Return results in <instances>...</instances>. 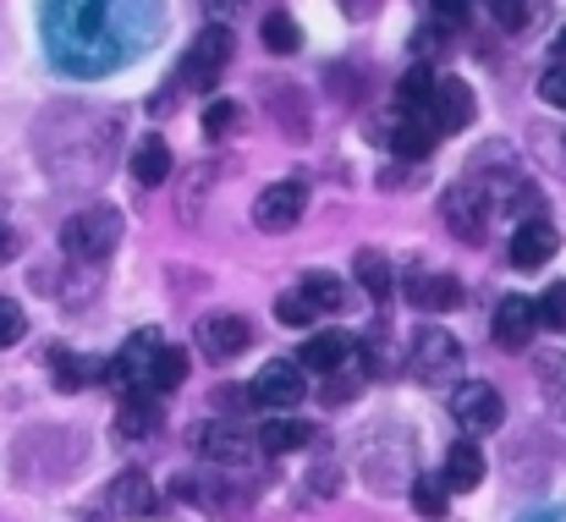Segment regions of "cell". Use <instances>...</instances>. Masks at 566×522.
<instances>
[{
  "label": "cell",
  "instance_id": "obj_1",
  "mask_svg": "<svg viewBox=\"0 0 566 522\" xmlns=\"http://www.w3.org/2000/svg\"><path fill=\"white\" fill-rule=\"evenodd\" d=\"M50 28H72V44L50 50L55 66H72V72H105L111 61H122V44L111 33L116 11L111 6H50L44 11Z\"/></svg>",
  "mask_w": 566,
  "mask_h": 522
},
{
  "label": "cell",
  "instance_id": "obj_2",
  "mask_svg": "<svg viewBox=\"0 0 566 522\" xmlns=\"http://www.w3.org/2000/svg\"><path fill=\"white\" fill-rule=\"evenodd\" d=\"M116 242H122V215L105 209V203L77 209V215L61 226V248H66V259H77V264H99L105 253H116Z\"/></svg>",
  "mask_w": 566,
  "mask_h": 522
},
{
  "label": "cell",
  "instance_id": "obj_3",
  "mask_svg": "<svg viewBox=\"0 0 566 522\" xmlns=\"http://www.w3.org/2000/svg\"><path fill=\"white\" fill-rule=\"evenodd\" d=\"M160 336L155 331H138L127 347H122V357H111L105 363V385L122 396V401H133V396H155V363H160ZM160 401V396H155Z\"/></svg>",
  "mask_w": 566,
  "mask_h": 522
},
{
  "label": "cell",
  "instance_id": "obj_4",
  "mask_svg": "<svg viewBox=\"0 0 566 522\" xmlns=\"http://www.w3.org/2000/svg\"><path fill=\"white\" fill-rule=\"evenodd\" d=\"M440 209H446V226H451L457 242H484V226H490V181H484V176L457 181V187L440 198Z\"/></svg>",
  "mask_w": 566,
  "mask_h": 522
},
{
  "label": "cell",
  "instance_id": "obj_5",
  "mask_svg": "<svg viewBox=\"0 0 566 522\" xmlns=\"http://www.w3.org/2000/svg\"><path fill=\"white\" fill-rule=\"evenodd\" d=\"M226 61H231V28L209 22V28L192 39V50H188V61H182V72H177V83H182V88H214L220 72H226Z\"/></svg>",
  "mask_w": 566,
  "mask_h": 522
},
{
  "label": "cell",
  "instance_id": "obj_6",
  "mask_svg": "<svg viewBox=\"0 0 566 522\" xmlns=\"http://www.w3.org/2000/svg\"><path fill=\"white\" fill-rule=\"evenodd\" d=\"M407 368L418 379H451L462 368V342L451 331H440V325H423L412 336V347H407Z\"/></svg>",
  "mask_w": 566,
  "mask_h": 522
},
{
  "label": "cell",
  "instance_id": "obj_7",
  "mask_svg": "<svg viewBox=\"0 0 566 522\" xmlns=\"http://www.w3.org/2000/svg\"><path fill=\"white\" fill-rule=\"evenodd\" d=\"M451 418H457L468 435H490V429H501L506 401H501V390H495V385L468 379V385H457V390H451Z\"/></svg>",
  "mask_w": 566,
  "mask_h": 522
},
{
  "label": "cell",
  "instance_id": "obj_8",
  "mask_svg": "<svg viewBox=\"0 0 566 522\" xmlns=\"http://www.w3.org/2000/svg\"><path fill=\"white\" fill-rule=\"evenodd\" d=\"M303 396H308V374H303L292 357H275V363H264V368H259V379H253V401H259V407L292 413Z\"/></svg>",
  "mask_w": 566,
  "mask_h": 522
},
{
  "label": "cell",
  "instance_id": "obj_9",
  "mask_svg": "<svg viewBox=\"0 0 566 522\" xmlns=\"http://www.w3.org/2000/svg\"><path fill=\"white\" fill-rule=\"evenodd\" d=\"M303 209H308L303 181H275V187L259 192V203H253V226L270 231V237H281V231H292V226L303 220Z\"/></svg>",
  "mask_w": 566,
  "mask_h": 522
},
{
  "label": "cell",
  "instance_id": "obj_10",
  "mask_svg": "<svg viewBox=\"0 0 566 522\" xmlns=\"http://www.w3.org/2000/svg\"><path fill=\"white\" fill-rule=\"evenodd\" d=\"M192 451L214 468H242L253 457V435L242 424H198L192 429Z\"/></svg>",
  "mask_w": 566,
  "mask_h": 522
},
{
  "label": "cell",
  "instance_id": "obj_11",
  "mask_svg": "<svg viewBox=\"0 0 566 522\" xmlns=\"http://www.w3.org/2000/svg\"><path fill=\"white\" fill-rule=\"evenodd\" d=\"M248 347H253V325L242 314H209V320H198V352L209 363H231V357H242Z\"/></svg>",
  "mask_w": 566,
  "mask_h": 522
},
{
  "label": "cell",
  "instance_id": "obj_12",
  "mask_svg": "<svg viewBox=\"0 0 566 522\" xmlns=\"http://www.w3.org/2000/svg\"><path fill=\"white\" fill-rule=\"evenodd\" d=\"M385 144L396 149V160H401V166H423V160L434 155L440 133H434V122H429V116H401V111H396V122L385 127Z\"/></svg>",
  "mask_w": 566,
  "mask_h": 522
},
{
  "label": "cell",
  "instance_id": "obj_13",
  "mask_svg": "<svg viewBox=\"0 0 566 522\" xmlns=\"http://www.w3.org/2000/svg\"><path fill=\"white\" fill-rule=\"evenodd\" d=\"M473 111H479V100H473V88L462 77H440L434 83V105H429L434 133H462L473 122Z\"/></svg>",
  "mask_w": 566,
  "mask_h": 522
},
{
  "label": "cell",
  "instance_id": "obj_14",
  "mask_svg": "<svg viewBox=\"0 0 566 522\" xmlns=\"http://www.w3.org/2000/svg\"><path fill=\"white\" fill-rule=\"evenodd\" d=\"M556 248H562L556 226H551V220H528V226L512 231V242H506V264H512V270H539Z\"/></svg>",
  "mask_w": 566,
  "mask_h": 522
},
{
  "label": "cell",
  "instance_id": "obj_15",
  "mask_svg": "<svg viewBox=\"0 0 566 522\" xmlns=\"http://www.w3.org/2000/svg\"><path fill=\"white\" fill-rule=\"evenodd\" d=\"M407 303L418 314H451L462 303V281L457 275H423V270H412L407 275Z\"/></svg>",
  "mask_w": 566,
  "mask_h": 522
},
{
  "label": "cell",
  "instance_id": "obj_16",
  "mask_svg": "<svg viewBox=\"0 0 566 522\" xmlns=\"http://www.w3.org/2000/svg\"><path fill=\"white\" fill-rule=\"evenodd\" d=\"M495 347L506 352H523L534 342V331H539V320H534V297H506L501 309H495Z\"/></svg>",
  "mask_w": 566,
  "mask_h": 522
},
{
  "label": "cell",
  "instance_id": "obj_17",
  "mask_svg": "<svg viewBox=\"0 0 566 522\" xmlns=\"http://www.w3.org/2000/svg\"><path fill=\"white\" fill-rule=\"evenodd\" d=\"M105 501H111V512H116V518H149V512H155V484H149V473L127 468V473H116V479H111Z\"/></svg>",
  "mask_w": 566,
  "mask_h": 522
},
{
  "label": "cell",
  "instance_id": "obj_18",
  "mask_svg": "<svg viewBox=\"0 0 566 522\" xmlns=\"http://www.w3.org/2000/svg\"><path fill=\"white\" fill-rule=\"evenodd\" d=\"M353 352H358V336H347V331H319V336L303 347L297 368H303V374H336Z\"/></svg>",
  "mask_w": 566,
  "mask_h": 522
},
{
  "label": "cell",
  "instance_id": "obj_19",
  "mask_svg": "<svg viewBox=\"0 0 566 522\" xmlns=\"http://www.w3.org/2000/svg\"><path fill=\"white\" fill-rule=\"evenodd\" d=\"M440 479H446V490H479V484H484V451H479L473 440H457V446L446 451Z\"/></svg>",
  "mask_w": 566,
  "mask_h": 522
},
{
  "label": "cell",
  "instance_id": "obj_20",
  "mask_svg": "<svg viewBox=\"0 0 566 522\" xmlns=\"http://www.w3.org/2000/svg\"><path fill=\"white\" fill-rule=\"evenodd\" d=\"M308 440H314V424H303V418H292V413H281V418H270V424L259 429V451H270V457L303 451Z\"/></svg>",
  "mask_w": 566,
  "mask_h": 522
},
{
  "label": "cell",
  "instance_id": "obj_21",
  "mask_svg": "<svg viewBox=\"0 0 566 522\" xmlns=\"http://www.w3.org/2000/svg\"><path fill=\"white\" fill-rule=\"evenodd\" d=\"M297 297H303L314 314H336V309H347V281L331 275V270H308L303 286H297Z\"/></svg>",
  "mask_w": 566,
  "mask_h": 522
},
{
  "label": "cell",
  "instance_id": "obj_22",
  "mask_svg": "<svg viewBox=\"0 0 566 522\" xmlns=\"http://www.w3.org/2000/svg\"><path fill=\"white\" fill-rule=\"evenodd\" d=\"M434 83H440L434 66H412V72L396 83V105H401V116H429V105H434Z\"/></svg>",
  "mask_w": 566,
  "mask_h": 522
},
{
  "label": "cell",
  "instance_id": "obj_23",
  "mask_svg": "<svg viewBox=\"0 0 566 522\" xmlns=\"http://www.w3.org/2000/svg\"><path fill=\"white\" fill-rule=\"evenodd\" d=\"M133 176H138L144 187H160V181L171 176V144H166L160 133L138 138V149H133Z\"/></svg>",
  "mask_w": 566,
  "mask_h": 522
},
{
  "label": "cell",
  "instance_id": "obj_24",
  "mask_svg": "<svg viewBox=\"0 0 566 522\" xmlns=\"http://www.w3.org/2000/svg\"><path fill=\"white\" fill-rule=\"evenodd\" d=\"M407 501H412V512L429 522L446 518V507H451V490H446V479L440 473H418L412 484H407Z\"/></svg>",
  "mask_w": 566,
  "mask_h": 522
},
{
  "label": "cell",
  "instance_id": "obj_25",
  "mask_svg": "<svg viewBox=\"0 0 566 522\" xmlns=\"http://www.w3.org/2000/svg\"><path fill=\"white\" fill-rule=\"evenodd\" d=\"M116 429H122L127 440L155 435V429H160V401H155V396H133V401H122V407H116Z\"/></svg>",
  "mask_w": 566,
  "mask_h": 522
},
{
  "label": "cell",
  "instance_id": "obj_26",
  "mask_svg": "<svg viewBox=\"0 0 566 522\" xmlns=\"http://www.w3.org/2000/svg\"><path fill=\"white\" fill-rule=\"evenodd\" d=\"M264 50H275V55H292L297 44H303V28L292 22V11H264Z\"/></svg>",
  "mask_w": 566,
  "mask_h": 522
},
{
  "label": "cell",
  "instance_id": "obj_27",
  "mask_svg": "<svg viewBox=\"0 0 566 522\" xmlns=\"http://www.w3.org/2000/svg\"><path fill=\"white\" fill-rule=\"evenodd\" d=\"M353 275H358V286H364L375 303H385V297H390V281H396V275H390V264H385L379 253H358Z\"/></svg>",
  "mask_w": 566,
  "mask_h": 522
},
{
  "label": "cell",
  "instance_id": "obj_28",
  "mask_svg": "<svg viewBox=\"0 0 566 522\" xmlns=\"http://www.w3.org/2000/svg\"><path fill=\"white\" fill-rule=\"evenodd\" d=\"M88 379H105V363H88V357H66V352H55V385H61V390H83Z\"/></svg>",
  "mask_w": 566,
  "mask_h": 522
},
{
  "label": "cell",
  "instance_id": "obj_29",
  "mask_svg": "<svg viewBox=\"0 0 566 522\" xmlns=\"http://www.w3.org/2000/svg\"><path fill=\"white\" fill-rule=\"evenodd\" d=\"M182 379H188V352L160 347V363H155V396H171Z\"/></svg>",
  "mask_w": 566,
  "mask_h": 522
},
{
  "label": "cell",
  "instance_id": "obj_30",
  "mask_svg": "<svg viewBox=\"0 0 566 522\" xmlns=\"http://www.w3.org/2000/svg\"><path fill=\"white\" fill-rule=\"evenodd\" d=\"M534 320H539L545 331H566V281L545 286V292L534 297Z\"/></svg>",
  "mask_w": 566,
  "mask_h": 522
},
{
  "label": "cell",
  "instance_id": "obj_31",
  "mask_svg": "<svg viewBox=\"0 0 566 522\" xmlns=\"http://www.w3.org/2000/svg\"><path fill=\"white\" fill-rule=\"evenodd\" d=\"M237 122H242V105H231V100H214L209 111H203V138H231L237 133Z\"/></svg>",
  "mask_w": 566,
  "mask_h": 522
},
{
  "label": "cell",
  "instance_id": "obj_32",
  "mask_svg": "<svg viewBox=\"0 0 566 522\" xmlns=\"http://www.w3.org/2000/svg\"><path fill=\"white\" fill-rule=\"evenodd\" d=\"M22 331H28L22 303H17V297H0V347H17V342H22Z\"/></svg>",
  "mask_w": 566,
  "mask_h": 522
},
{
  "label": "cell",
  "instance_id": "obj_33",
  "mask_svg": "<svg viewBox=\"0 0 566 522\" xmlns=\"http://www.w3.org/2000/svg\"><path fill=\"white\" fill-rule=\"evenodd\" d=\"M275 320H281L286 331H303V325H314V309H308L297 292H286V297L275 303Z\"/></svg>",
  "mask_w": 566,
  "mask_h": 522
},
{
  "label": "cell",
  "instance_id": "obj_34",
  "mask_svg": "<svg viewBox=\"0 0 566 522\" xmlns=\"http://www.w3.org/2000/svg\"><path fill=\"white\" fill-rule=\"evenodd\" d=\"M490 17L506 28V33H517V28H528V17H534V6H512V0H495L490 6Z\"/></svg>",
  "mask_w": 566,
  "mask_h": 522
},
{
  "label": "cell",
  "instance_id": "obj_35",
  "mask_svg": "<svg viewBox=\"0 0 566 522\" xmlns=\"http://www.w3.org/2000/svg\"><path fill=\"white\" fill-rule=\"evenodd\" d=\"M539 100L566 111V66H545V77H539Z\"/></svg>",
  "mask_w": 566,
  "mask_h": 522
},
{
  "label": "cell",
  "instance_id": "obj_36",
  "mask_svg": "<svg viewBox=\"0 0 566 522\" xmlns=\"http://www.w3.org/2000/svg\"><path fill=\"white\" fill-rule=\"evenodd\" d=\"M308 484H314V495H342V468L336 462H319Z\"/></svg>",
  "mask_w": 566,
  "mask_h": 522
},
{
  "label": "cell",
  "instance_id": "obj_37",
  "mask_svg": "<svg viewBox=\"0 0 566 522\" xmlns=\"http://www.w3.org/2000/svg\"><path fill=\"white\" fill-rule=\"evenodd\" d=\"M319 396H325V407H342V401H353V396H358V385H353V379H336V374H331V385H325Z\"/></svg>",
  "mask_w": 566,
  "mask_h": 522
},
{
  "label": "cell",
  "instance_id": "obj_38",
  "mask_svg": "<svg viewBox=\"0 0 566 522\" xmlns=\"http://www.w3.org/2000/svg\"><path fill=\"white\" fill-rule=\"evenodd\" d=\"M214 401H220L226 413H237V407H259V401H253V385H248V390H220Z\"/></svg>",
  "mask_w": 566,
  "mask_h": 522
},
{
  "label": "cell",
  "instance_id": "obj_39",
  "mask_svg": "<svg viewBox=\"0 0 566 522\" xmlns=\"http://www.w3.org/2000/svg\"><path fill=\"white\" fill-rule=\"evenodd\" d=\"M11 253H17V231L0 226V264H11Z\"/></svg>",
  "mask_w": 566,
  "mask_h": 522
},
{
  "label": "cell",
  "instance_id": "obj_40",
  "mask_svg": "<svg viewBox=\"0 0 566 522\" xmlns=\"http://www.w3.org/2000/svg\"><path fill=\"white\" fill-rule=\"evenodd\" d=\"M534 522H566V512H545V518H534Z\"/></svg>",
  "mask_w": 566,
  "mask_h": 522
}]
</instances>
